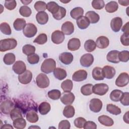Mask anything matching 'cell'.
Listing matches in <instances>:
<instances>
[{
    "instance_id": "6da1fadb",
    "label": "cell",
    "mask_w": 129,
    "mask_h": 129,
    "mask_svg": "<svg viewBox=\"0 0 129 129\" xmlns=\"http://www.w3.org/2000/svg\"><path fill=\"white\" fill-rule=\"evenodd\" d=\"M17 45V40L13 38L2 39L0 41V51L5 52L14 49Z\"/></svg>"
},
{
    "instance_id": "7a4b0ae2",
    "label": "cell",
    "mask_w": 129,
    "mask_h": 129,
    "mask_svg": "<svg viewBox=\"0 0 129 129\" xmlns=\"http://www.w3.org/2000/svg\"><path fill=\"white\" fill-rule=\"evenodd\" d=\"M56 68L55 61L51 58L45 59L42 63L41 71L45 74H49L52 72Z\"/></svg>"
},
{
    "instance_id": "3957f363",
    "label": "cell",
    "mask_w": 129,
    "mask_h": 129,
    "mask_svg": "<svg viewBox=\"0 0 129 129\" xmlns=\"http://www.w3.org/2000/svg\"><path fill=\"white\" fill-rule=\"evenodd\" d=\"M37 32L36 26L33 23H28L23 29V33L24 36L27 38H31L34 36Z\"/></svg>"
},
{
    "instance_id": "277c9868",
    "label": "cell",
    "mask_w": 129,
    "mask_h": 129,
    "mask_svg": "<svg viewBox=\"0 0 129 129\" xmlns=\"http://www.w3.org/2000/svg\"><path fill=\"white\" fill-rule=\"evenodd\" d=\"M109 90L108 86L104 83L96 84L93 86V93L95 94L103 96L106 94Z\"/></svg>"
},
{
    "instance_id": "5b68a950",
    "label": "cell",
    "mask_w": 129,
    "mask_h": 129,
    "mask_svg": "<svg viewBox=\"0 0 129 129\" xmlns=\"http://www.w3.org/2000/svg\"><path fill=\"white\" fill-rule=\"evenodd\" d=\"M36 84L40 88H45L49 85V80L47 76L43 73L39 74L36 78Z\"/></svg>"
},
{
    "instance_id": "8992f818",
    "label": "cell",
    "mask_w": 129,
    "mask_h": 129,
    "mask_svg": "<svg viewBox=\"0 0 129 129\" xmlns=\"http://www.w3.org/2000/svg\"><path fill=\"white\" fill-rule=\"evenodd\" d=\"M129 76L126 73L123 72L119 74L115 81V85L119 87L126 86L129 82Z\"/></svg>"
},
{
    "instance_id": "52a82bcc",
    "label": "cell",
    "mask_w": 129,
    "mask_h": 129,
    "mask_svg": "<svg viewBox=\"0 0 129 129\" xmlns=\"http://www.w3.org/2000/svg\"><path fill=\"white\" fill-rule=\"evenodd\" d=\"M60 101L64 105H71L74 101L75 97L71 92H63L60 96Z\"/></svg>"
},
{
    "instance_id": "ba28073f",
    "label": "cell",
    "mask_w": 129,
    "mask_h": 129,
    "mask_svg": "<svg viewBox=\"0 0 129 129\" xmlns=\"http://www.w3.org/2000/svg\"><path fill=\"white\" fill-rule=\"evenodd\" d=\"M102 102L98 98H93L90 101V109L94 112H99L102 108Z\"/></svg>"
},
{
    "instance_id": "9c48e42d",
    "label": "cell",
    "mask_w": 129,
    "mask_h": 129,
    "mask_svg": "<svg viewBox=\"0 0 129 129\" xmlns=\"http://www.w3.org/2000/svg\"><path fill=\"white\" fill-rule=\"evenodd\" d=\"M94 61V56L91 53H86L83 55L80 60V64L84 67H90Z\"/></svg>"
},
{
    "instance_id": "30bf717a",
    "label": "cell",
    "mask_w": 129,
    "mask_h": 129,
    "mask_svg": "<svg viewBox=\"0 0 129 129\" xmlns=\"http://www.w3.org/2000/svg\"><path fill=\"white\" fill-rule=\"evenodd\" d=\"M32 79V73L29 70H26L22 74L19 75L18 80L20 83L26 85L30 83Z\"/></svg>"
},
{
    "instance_id": "8fae6325",
    "label": "cell",
    "mask_w": 129,
    "mask_h": 129,
    "mask_svg": "<svg viewBox=\"0 0 129 129\" xmlns=\"http://www.w3.org/2000/svg\"><path fill=\"white\" fill-rule=\"evenodd\" d=\"M14 107V104L10 100L4 101L1 103L0 105L1 111L5 114H9Z\"/></svg>"
},
{
    "instance_id": "7c38bea8",
    "label": "cell",
    "mask_w": 129,
    "mask_h": 129,
    "mask_svg": "<svg viewBox=\"0 0 129 129\" xmlns=\"http://www.w3.org/2000/svg\"><path fill=\"white\" fill-rule=\"evenodd\" d=\"M64 35L60 30H55L51 34V39L53 43L59 44L61 43L64 40Z\"/></svg>"
},
{
    "instance_id": "4fadbf2b",
    "label": "cell",
    "mask_w": 129,
    "mask_h": 129,
    "mask_svg": "<svg viewBox=\"0 0 129 129\" xmlns=\"http://www.w3.org/2000/svg\"><path fill=\"white\" fill-rule=\"evenodd\" d=\"M122 25V20L119 17L113 18L110 22V27L112 30L115 32H118Z\"/></svg>"
},
{
    "instance_id": "5bb4252c",
    "label": "cell",
    "mask_w": 129,
    "mask_h": 129,
    "mask_svg": "<svg viewBox=\"0 0 129 129\" xmlns=\"http://www.w3.org/2000/svg\"><path fill=\"white\" fill-rule=\"evenodd\" d=\"M87 72L84 70H80L75 72L72 76V79L76 82H81L87 78Z\"/></svg>"
},
{
    "instance_id": "9a60e30c",
    "label": "cell",
    "mask_w": 129,
    "mask_h": 129,
    "mask_svg": "<svg viewBox=\"0 0 129 129\" xmlns=\"http://www.w3.org/2000/svg\"><path fill=\"white\" fill-rule=\"evenodd\" d=\"M13 70L16 74L20 75L26 70V64L23 61H17L13 66Z\"/></svg>"
},
{
    "instance_id": "2e32d148",
    "label": "cell",
    "mask_w": 129,
    "mask_h": 129,
    "mask_svg": "<svg viewBox=\"0 0 129 129\" xmlns=\"http://www.w3.org/2000/svg\"><path fill=\"white\" fill-rule=\"evenodd\" d=\"M119 51L116 50H113L110 51L107 54V60L112 63H117L120 62L119 59Z\"/></svg>"
},
{
    "instance_id": "e0dca14e",
    "label": "cell",
    "mask_w": 129,
    "mask_h": 129,
    "mask_svg": "<svg viewBox=\"0 0 129 129\" xmlns=\"http://www.w3.org/2000/svg\"><path fill=\"white\" fill-rule=\"evenodd\" d=\"M73 55L70 52H64L61 53L59 56V59L63 64H70L73 60Z\"/></svg>"
},
{
    "instance_id": "ac0fdd59",
    "label": "cell",
    "mask_w": 129,
    "mask_h": 129,
    "mask_svg": "<svg viewBox=\"0 0 129 129\" xmlns=\"http://www.w3.org/2000/svg\"><path fill=\"white\" fill-rule=\"evenodd\" d=\"M95 43L97 47L100 49H104L108 46L109 40L106 36H101L97 38Z\"/></svg>"
},
{
    "instance_id": "d6986e66",
    "label": "cell",
    "mask_w": 129,
    "mask_h": 129,
    "mask_svg": "<svg viewBox=\"0 0 129 129\" xmlns=\"http://www.w3.org/2000/svg\"><path fill=\"white\" fill-rule=\"evenodd\" d=\"M61 29L65 35H71L74 31V24L70 21H67L62 24Z\"/></svg>"
},
{
    "instance_id": "ffe728a7",
    "label": "cell",
    "mask_w": 129,
    "mask_h": 129,
    "mask_svg": "<svg viewBox=\"0 0 129 129\" xmlns=\"http://www.w3.org/2000/svg\"><path fill=\"white\" fill-rule=\"evenodd\" d=\"M81 46V42L77 38H73L69 40L68 43V48L71 51H76Z\"/></svg>"
},
{
    "instance_id": "44dd1931",
    "label": "cell",
    "mask_w": 129,
    "mask_h": 129,
    "mask_svg": "<svg viewBox=\"0 0 129 129\" xmlns=\"http://www.w3.org/2000/svg\"><path fill=\"white\" fill-rule=\"evenodd\" d=\"M104 77L107 79H112L115 75V69L110 66H104L102 68Z\"/></svg>"
},
{
    "instance_id": "7402d4cb",
    "label": "cell",
    "mask_w": 129,
    "mask_h": 129,
    "mask_svg": "<svg viewBox=\"0 0 129 129\" xmlns=\"http://www.w3.org/2000/svg\"><path fill=\"white\" fill-rule=\"evenodd\" d=\"M36 19L39 24L44 25L48 21V15L44 11L39 12L36 15Z\"/></svg>"
},
{
    "instance_id": "603a6c76",
    "label": "cell",
    "mask_w": 129,
    "mask_h": 129,
    "mask_svg": "<svg viewBox=\"0 0 129 129\" xmlns=\"http://www.w3.org/2000/svg\"><path fill=\"white\" fill-rule=\"evenodd\" d=\"M26 119L31 123L36 122L39 119L38 115L37 113V110L30 109L29 110L26 114Z\"/></svg>"
},
{
    "instance_id": "cb8c5ba5",
    "label": "cell",
    "mask_w": 129,
    "mask_h": 129,
    "mask_svg": "<svg viewBox=\"0 0 129 129\" xmlns=\"http://www.w3.org/2000/svg\"><path fill=\"white\" fill-rule=\"evenodd\" d=\"M98 120L101 124L106 126H111L114 124L113 120L107 115H100L98 117Z\"/></svg>"
},
{
    "instance_id": "d4e9b609",
    "label": "cell",
    "mask_w": 129,
    "mask_h": 129,
    "mask_svg": "<svg viewBox=\"0 0 129 129\" xmlns=\"http://www.w3.org/2000/svg\"><path fill=\"white\" fill-rule=\"evenodd\" d=\"M77 24L78 27L81 29H85L88 28L90 25V21L86 16H82L77 20Z\"/></svg>"
},
{
    "instance_id": "484cf974",
    "label": "cell",
    "mask_w": 129,
    "mask_h": 129,
    "mask_svg": "<svg viewBox=\"0 0 129 129\" xmlns=\"http://www.w3.org/2000/svg\"><path fill=\"white\" fill-rule=\"evenodd\" d=\"M93 78L97 81L103 80L104 78L102 69L100 67H95L93 69L92 73Z\"/></svg>"
},
{
    "instance_id": "4316f807",
    "label": "cell",
    "mask_w": 129,
    "mask_h": 129,
    "mask_svg": "<svg viewBox=\"0 0 129 129\" xmlns=\"http://www.w3.org/2000/svg\"><path fill=\"white\" fill-rule=\"evenodd\" d=\"M85 16L88 19L90 23L92 24L97 23L100 19L99 15L94 11H92L87 12L86 13Z\"/></svg>"
},
{
    "instance_id": "83f0119b",
    "label": "cell",
    "mask_w": 129,
    "mask_h": 129,
    "mask_svg": "<svg viewBox=\"0 0 129 129\" xmlns=\"http://www.w3.org/2000/svg\"><path fill=\"white\" fill-rule=\"evenodd\" d=\"M53 75L55 78L59 80H62L66 78L67 74L64 69L60 68H56L53 71Z\"/></svg>"
},
{
    "instance_id": "f1b7e54d",
    "label": "cell",
    "mask_w": 129,
    "mask_h": 129,
    "mask_svg": "<svg viewBox=\"0 0 129 129\" xmlns=\"http://www.w3.org/2000/svg\"><path fill=\"white\" fill-rule=\"evenodd\" d=\"M84 14V10L81 7H76L73 9L70 12V15L71 17L77 20L83 16Z\"/></svg>"
},
{
    "instance_id": "f546056e",
    "label": "cell",
    "mask_w": 129,
    "mask_h": 129,
    "mask_svg": "<svg viewBox=\"0 0 129 129\" xmlns=\"http://www.w3.org/2000/svg\"><path fill=\"white\" fill-rule=\"evenodd\" d=\"M26 25V21L23 18L16 19L13 23L14 28L16 31H21L23 29Z\"/></svg>"
},
{
    "instance_id": "4dcf8cb0",
    "label": "cell",
    "mask_w": 129,
    "mask_h": 129,
    "mask_svg": "<svg viewBox=\"0 0 129 129\" xmlns=\"http://www.w3.org/2000/svg\"><path fill=\"white\" fill-rule=\"evenodd\" d=\"M50 105L46 102H43L41 103L38 106L39 112L42 115H45L47 114L50 111Z\"/></svg>"
},
{
    "instance_id": "1f68e13d",
    "label": "cell",
    "mask_w": 129,
    "mask_h": 129,
    "mask_svg": "<svg viewBox=\"0 0 129 129\" xmlns=\"http://www.w3.org/2000/svg\"><path fill=\"white\" fill-rule=\"evenodd\" d=\"M105 10L109 13H112L116 12L118 8V5L115 1H111L105 6Z\"/></svg>"
},
{
    "instance_id": "d6a6232c",
    "label": "cell",
    "mask_w": 129,
    "mask_h": 129,
    "mask_svg": "<svg viewBox=\"0 0 129 129\" xmlns=\"http://www.w3.org/2000/svg\"><path fill=\"white\" fill-rule=\"evenodd\" d=\"M63 115L67 118L73 117L75 113L74 107L70 105L66 106L63 110Z\"/></svg>"
},
{
    "instance_id": "836d02e7",
    "label": "cell",
    "mask_w": 129,
    "mask_h": 129,
    "mask_svg": "<svg viewBox=\"0 0 129 129\" xmlns=\"http://www.w3.org/2000/svg\"><path fill=\"white\" fill-rule=\"evenodd\" d=\"M106 110L109 112V113L115 115H119L121 112V109L119 107L112 104H108L107 105Z\"/></svg>"
},
{
    "instance_id": "e575fe53",
    "label": "cell",
    "mask_w": 129,
    "mask_h": 129,
    "mask_svg": "<svg viewBox=\"0 0 129 129\" xmlns=\"http://www.w3.org/2000/svg\"><path fill=\"white\" fill-rule=\"evenodd\" d=\"M13 125L16 128L23 129L26 126V121L23 117H20L13 120Z\"/></svg>"
},
{
    "instance_id": "d590c367",
    "label": "cell",
    "mask_w": 129,
    "mask_h": 129,
    "mask_svg": "<svg viewBox=\"0 0 129 129\" xmlns=\"http://www.w3.org/2000/svg\"><path fill=\"white\" fill-rule=\"evenodd\" d=\"M73 82L70 79H67L63 81L61 84V88L63 92H71L73 89Z\"/></svg>"
},
{
    "instance_id": "8d00e7d4",
    "label": "cell",
    "mask_w": 129,
    "mask_h": 129,
    "mask_svg": "<svg viewBox=\"0 0 129 129\" xmlns=\"http://www.w3.org/2000/svg\"><path fill=\"white\" fill-rule=\"evenodd\" d=\"M84 46L87 51L90 52L93 51L96 49V45L94 41L92 39H89L85 41Z\"/></svg>"
},
{
    "instance_id": "74e56055",
    "label": "cell",
    "mask_w": 129,
    "mask_h": 129,
    "mask_svg": "<svg viewBox=\"0 0 129 129\" xmlns=\"http://www.w3.org/2000/svg\"><path fill=\"white\" fill-rule=\"evenodd\" d=\"M16 60L15 55L13 53H6L3 58L4 63L7 65H11L13 64Z\"/></svg>"
},
{
    "instance_id": "f35d334b",
    "label": "cell",
    "mask_w": 129,
    "mask_h": 129,
    "mask_svg": "<svg viewBox=\"0 0 129 129\" xmlns=\"http://www.w3.org/2000/svg\"><path fill=\"white\" fill-rule=\"evenodd\" d=\"M123 92L119 90H114L111 91L110 94V99L114 102H118L120 100Z\"/></svg>"
},
{
    "instance_id": "ab89813d",
    "label": "cell",
    "mask_w": 129,
    "mask_h": 129,
    "mask_svg": "<svg viewBox=\"0 0 129 129\" xmlns=\"http://www.w3.org/2000/svg\"><path fill=\"white\" fill-rule=\"evenodd\" d=\"M93 85L87 84L83 85L81 88V93L85 96H89L93 93Z\"/></svg>"
},
{
    "instance_id": "60d3db41",
    "label": "cell",
    "mask_w": 129,
    "mask_h": 129,
    "mask_svg": "<svg viewBox=\"0 0 129 129\" xmlns=\"http://www.w3.org/2000/svg\"><path fill=\"white\" fill-rule=\"evenodd\" d=\"M59 6L55 2H50L47 4V9L52 15L57 12Z\"/></svg>"
},
{
    "instance_id": "b9f144b4",
    "label": "cell",
    "mask_w": 129,
    "mask_h": 129,
    "mask_svg": "<svg viewBox=\"0 0 129 129\" xmlns=\"http://www.w3.org/2000/svg\"><path fill=\"white\" fill-rule=\"evenodd\" d=\"M35 47L30 44H26L23 46L22 51L24 54L28 56L34 54L35 52Z\"/></svg>"
},
{
    "instance_id": "7bdbcfd3",
    "label": "cell",
    "mask_w": 129,
    "mask_h": 129,
    "mask_svg": "<svg viewBox=\"0 0 129 129\" xmlns=\"http://www.w3.org/2000/svg\"><path fill=\"white\" fill-rule=\"evenodd\" d=\"M22 110L19 108H14L11 111L10 114L11 118L12 120H14L17 118L22 117Z\"/></svg>"
},
{
    "instance_id": "ee69618b",
    "label": "cell",
    "mask_w": 129,
    "mask_h": 129,
    "mask_svg": "<svg viewBox=\"0 0 129 129\" xmlns=\"http://www.w3.org/2000/svg\"><path fill=\"white\" fill-rule=\"evenodd\" d=\"M66 15V10L62 7L59 6V10L57 13L52 15L53 18L57 20H59L64 18Z\"/></svg>"
},
{
    "instance_id": "f6af8a7d",
    "label": "cell",
    "mask_w": 129,
    "mask_h": 129,
    "mask_svg": "<svg viewBox=\"0 0 129 129\" xmlns=\"http://www.w3.org/2000/svg\"><path fill=\"white\" fill-rule=\"evenodd\" d=\"M47 95L51 99L58 100L60 98L61 92L58 90L53 89L49 91L47 93Z\"/></svg>"
},
{
    "instance_id": "bcb514c9",
    "label": "cell",
    "mask_w": 129,
    "mask_h": 129,
    "mask_svg": "<svg viewBox=\"0 0 129 129\" xmlns=\"http://www.w3.org/2000/svg\"><path fill=\"white\" fill-rule=\"evenodd\" d=\"M34 8L37 12H43L47 9V4L43 1H37L34 4Z\"/></svg>"
},
{
    "instance_id": "7dc6e473",
    "label": "cell",
    "mask_w": 129,
    "mask_h": 129,
    "mask_svg": "<svg viewBox=\"0 0 129 129\" xmlns=\"http://www.w3.org/2000/svg\"><path fill=\"white\" fill-rule=\"evenodd\" d=\"M1 31L4 34L10 35L12 33L11 27L8 23L6 22H3L0 25Z\"/></svg>"
},
{
    "instance_id": "c3c4849f",
    "label": "cell",
    "mask_w": 129,
    "mask_h": 129,
    "mask_svg": "<svg viewBox=\"0 0 129 129\" xmlns=\"http://www.w3.org/2000/svg\"><path fill=\"white\" fill-rule=\"evenodd\" d=\"M19 13L23 17H28L31 15L32 11L29 7L26 6H23L19 9Z\"/></svg>"
},
{
    "instance_id": "681fc988",
    "label": "cell",
    "mask_w": 129,
    "mask_h": 129,
    "mask_svg": "<svg viewBox=\"0 0 129 129\" xmlns=\"http://www.w3.org/2000/svg\"><path fill=\"white\" fill-rule=\"evenodd\" d=\"M47 41V35L45 33L40 34L33 41L34 43H37L39 45H42L45 43Z\"/></svg>"
},
{
    "instance_id": "f907efd6",
    "label": "cell",
    "mask_w": 129,
    "mask_h": 129,
    "mask_svg": "<svg viewBox=\"0 0 129 129\" xmlns=\"http://www.w3.org/2000/svg\"><path fill=\"white\" fill-rule=\"evenodd\" d=\"M104 6V2L103 0H94L92 2V6L96 10L102 9Z\"/></svg>"
},
{
    "instance_id": "816d5d0a",
    "label": "cell",
    "mask_w": 129,
    "mask_h": 129,
    "mask_svg": "<svg viewBox=\"0 0 129 129\" xmlns=\"http://www.w3.org/2000/svg\"><path fill=\"white\" fill-rule=\"evenodd\" d=\"M27 61L31 64H36L39 61V56L38 54L34 53L27 56Z\"/></svg>"
},
{
    "instance_id": "f5cc1de1",
    "label": "cell",
    "mask_w": 129,
    "mask_h": 129,
    "mask_svg": "<svg viewBox=\"0 0 129 129\" xmlns=\"http://www.w3.org/2000/svg\"><path fill=\"white\" fill-rule=\"evenodd\" d=\"M119 60L122 62H127L129 59V52L128 50H123L119 53Z\"/></svg>"
},
{
    "instance_id": "db71d44e",
    "label": "cell",
    "mask_w": 129,
    "mask_h": 129,
    "mask_svg": "<svg viewBox=\"0 0 129 129\" xmlns=\"http://www.w3.org/2000/svg\"><path fill=\"white\" fill-rule=\"evenodd\" d=\"M86 121V120L83 118V117H78L76 118L74 120V125L76 127L80 128H82L84 127V124L85 122Z\"/></svg>"
},
{
    "instance_id": "11a10c76",
    "label": "cell",
    "mask_w": 129,
    "mask_h": 129,
    "mask_svg": "<svg viewBox=\"0 0 129 129\" xmlns=\"http://www.w3.org/2000/svg\"><path fill=\"white\" fill-rule=\"evenodd\" d=\"M120 103L124 106H128L129 105V93L128 92L123 93L120 99Z\"/></svg>"
},
{
    "instance_id": "9f6ffc18",
    "label": "cell",
    "mask_w": 129,
    "mask_h": 129,
    "mask_svg": "<svg viewBox=\"0 0 129 129\" xmlns=\"http://www.w3.org/2000/svg\"><path fill=\"white\" fill-rule=\"evenodd\" d=\"M17 6V3L15 0L6 1L5 2V8L9 10H14Z\"/></svg>"
},
{
    "instance_id": "6f0895ef",
    "label": "cell",
    "mask_w": 129,
    "mask_h": 129,
    "mask_svg": "<svg viewBox=\"0 0 129 129\" xmlns=\"http://www.w3.org/2000/svg\"><path fill=\"white\" fill-rule=\"evenodd\" d=\"M120 42L124 46L129 45V34L123 33L120 36Z\"/></svg>"
},
{
    "instance_id": "680465c9",
    "label": "cell",
    "mask_w": 129,
    "mask_h": 129,
    "mask_svg": "<svg viewBox=\"0 0 129 129\" xmlns=\"http://www.w3.org/2000/svg\"><path fill=\"white\" fill-rule=\"evenodd\" d=\"M71 127L70 122L68 120H62L58 124L59 129H69Z\"/></svg>"
},
{
    "instance_id": "91938a15",
    "label": "cell",
    "mask_w": 129,
    "mask_h": 129,
    "mask_svg": "<svg viewBox=\"0 0 129 129\" xmlns=\"http://www.w3.org/2000/svg\"><path fill=\"white\" fill-rule=\"evenodd\" d=\"M85 129H96L97 128L96 124L92 121H86L84 127Z\"/></svg>"
},
{
    "instance_id": "94428289",
    "label": "cell",
    "mask_w": 129,
    "mask_h": 129,
    "mask_svg": "<svg viewBox=\"0 0 129 129\" xmlns=\"http://www.w3.org/2000/svg\"><path fill=\"white\" fill-rule=\"evenodd\" d=\"M128 24H129V22H127L122 28V31L123 32V33H124L129 34Z\"/></svg>"
},
{
    "instance_id": "6125c7cd",
    "label": "cell",
    "mask_w": 129,
    "mask_h": 129,
    "mask_svg": "<svg viewBox=\"0 0 129 129\" xmlns=\"http://www.w3.org/2000/svg\"><path fill=\"white\" fill-rule=\"evenodd\" d=\"M128 113L129 111H127L123 115V119L124 120V121L126 123H129V119H128Z\"/></svg>"
},
{
    "instance_id": "be15d7a7",
    "label": "cell",
    "mask_w": 129,
    "mask_h": 129,
    "mask_svg": "<svg viewBox=\"0 0 129 129\" xmlns=\"http://www.w3.org/2000/svg\"><path fill=\"white\" fill-rule=\"evenodd\" d=\"M118 2L120 5H122L123 6H127L129 5V1L119 0Z\"/></svg>"
},
{
    "instance_id": "e7e4bbea",
    "label": "cell",
    "mask_w": 129,
    "mask_h": 129,
    "mask_svg": "<svg viewBox=\"0 0 129 129\" xmlns=\"http://www.w3.org/2000/svg\"><path fill=\"white\" fill-rule=\"evenodd\" d=\"M2 129V128H13V126L11 125V124H4L3 126H2L1 127Z\"/></svg>"
},
{
    "instance_id": "03108f58",
    "label": "cell",
    "mask_w": 129,
    "mask_h": 129,
    "mask_svg": "<svg viewBox=\"0 0 129 129\" xmlns=\"http://www.w3.org/2000/svg\"><path fill=\"white\" fill-rule=\"evenodd\" d=\"M21 2L25 5H27L28 4H29L31 2H32V1H21Z\"/></svg>"
}]
</instances>
